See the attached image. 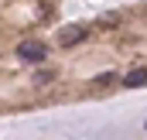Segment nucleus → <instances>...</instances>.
I'll return each instance as SVG.
<instances>
[{
	"label": "nucleus",
	"instance_id": "2",
	"mask_svg": "<svg viewBox=\"0 0 147 140\" xmlns=\"http://www.w3.org/2000/svg\"><path fill=\"white\" fill-rule=\"evenodd\" d=\"M82 38H86V28H82V24H69V28L58 31V48H72V44H79Z\"/></svg>",
	"mask_w": 147,
	"mask_h": 140
},
{
	"label": "nucleus",
	"instance_id": "3",
	"mask_svg": "<svg viewBox=\"0 0 147 140\" xmlns=\"http://www.w3.org/2000/svg\"><path fill=\"white\" fill-rule=\"evenodd\" d=\"M120 82H123L127 89H140V85H147V69H134V72H127Z\"/></svg>",
	"mask_w": 147,
	"mask_h": 140
},
{
	"label": "nucleus",
	"instance_id": "4",
	"mask_svg": "<svg viewBox=\"0 0 147 140\" xmlns=\"http://www.w3.org/2000/svg\"><path fill=\"white\" fill-rule=\"evenodd\" d=\"M110 82H116V72H103V75L92 79V85H110Z\"/></svg>",
	"mask_w": 147,
	"mask_h": 140
},
{
	"label": "nucleus",
	"instance_id": "5",
	"mask_svg": "<svg viewBox=\"0 0 147 140\" xmlns=\"http://www.w3.org/2000/svg\"><path fill=\"white\" fill-rule=\"evenodd\" d=\"M144 130H147V120H144Z\"/></svg>",
	"mask_w": 147,
	"mask_h": 140
},
{
	"label": "nucleus",
	"instance_id": "1",
	"mask_svg": "<svg viewBox=\"0 0 147 140\" xmlns=\"http://www.w3.org/2000/svg\"><path fill=\"white\" fill-rule=\"evenodd\" d=\"M17 55H21L24 62H45L48 48H45L41 41H21V44H17Z\"/></svg>",
	"mask_w": 147,
	"mask_h": 140
}]
</instances>
